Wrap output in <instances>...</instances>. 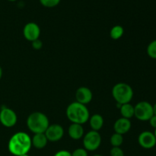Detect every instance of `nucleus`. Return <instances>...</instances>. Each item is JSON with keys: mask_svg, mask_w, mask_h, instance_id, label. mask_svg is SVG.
I'll use <instances>...</instances> for the list:
<instances>
[{"mask_svg": "<svg viewBox=\"0 0 156 156\" xmlns=\"http://www.w3.org/2000/svg\"><path fill=\"white\" fill-rule=\"evenodd\" d=\"M2 69L0 66V79H2Z\"/></svg>", "mask_w": 156, "mask_h": 156, "instance_id": "obj_27", "label": "nucleus"}, {"mask_svg": "<svg viewBox=\"0 0 156 156\" xmlns=\"http://www.w3.org/2000/svg\"><path fill=\"white\" fill-rule=\"evenodd\" d=\"M31 46H32V47H33L34 50H41V48H42L43 43H42V41H41V40L37 39V40H36V41L31 42Z\"/></svg>", "mask_w": 156, "mask_h": 156, "instance_id": "obj_23", "label": "nucleus"}, {"mask_svg": "<svg viewBox=\"0 0 156 156\" xmlns=\"http://www.w3.org/2000/svg\"><path fill=\"white\" fill-rule=\"evenodd\" d=\"M44 134L47 136L49 142L56 143L62 140L64 135V129L59 124H50Z\"/></svg>", "mask_w": 156, "mask_h": 156, "instance_id": "obj_9", "label": "nucleus"}, {"mask_svg": "<svg viewBox=\"0 0 156 156\" xmlns=\"http://www.w3.org/2000/svg\"><path fill=\"white\" fill-rule=\"evenodd\" d=\"M154 135H155V139H156V128L155 129V131H154Z\"/></svg>", "mask_w": 156, "mask_h": 156, "instance_id": "obj_28", "label": "nucleus"}, {"mask_svg": "<svg viewBox=\"0 0 156 156\" xmlns=\"http://www.w3.org/2000/svg\"><path fill=\"white\" fill-rule=\"evenodd\" d=\"M85 129L81 124L72 123L68 128V134L72 140H79L83 138L85 135Z\"/></svg>", "mask_w": 156, "mask_h": 156, "instance_id": "obj_13", "label": "nucleus"}, {"mask_svg": "<svg viewBox=\"0 0 156 156\" xmlns=\"http://www.w3.org/2000/svg\"><path fill=\"white\" fill-rule=\"evenodd\" d=\"M149 124L152 127H153L154 129L156 128V115H153L152 117L150 118V120H149Z\"/></svg>", "mask_w": 156, "mask_h": 156, "instance_id": "obj_25", "label": "nucleus"}, {"mask_svg": "<svg viewBox=\"0 0 156 156\" xmlns=\"http://www.w3.org/2000/svg\"><path fill=\"white\" fill-rule=\"evenodd\" d=\"M93 156H103V155H98H98H93Z\"/></svg>", "mask_w": 156, "mask_h": 156, "instance_id": "obj_31", "label": "nucleus"}, {"mask_svg": "<svg viewBox=\"0 0 156 156\" xmlns=\"http://www.w3.org/2000/svg\"><path fill=\"white\" fill-rule=\"evenodd\" d=\"M147 54L151 59H156V40L151 41L146 49Z\"/></svg>", "mask_w": 156, "mask_h": 156, "instance_id": "obj_19", "label": "nucleus"}, {"mask_svg": "<svg viewBox=\"0 0 156 156\" xmlns=\"http://www.w3.org/2000/svg\"><path fill=\"white\" fill-rule=\"evenodd\" d=\"M27 126L33 133H44L48 126L50 121L46 114L42 112H34L27 117Z\"/></svg>", "mask_w": 156, "mask_h": 156, "instance_id": "obj_3", "label": "nucleus"}, {"mask_svg": "<svg viewBox=\"0 0 156 156\" xmlns=\"http://www.w3.org/2000/svg\"><path fill=\"white\" fill-rule=\"evenodd\" d=\"M32 147L31 138L24 132H17L11 136L8 143V149L12 155L21 156L28 154Z\"/></svg>", "mask_w": 156, "mask_h": 156, "instance_id": "obj_1", "label": "nucleus"}, {"mask_svg": "<svg viewBox=\"0 0 156 156\" xmlns=\"http://www.w3.org/2000/svg\"><path fill=\"white\" fill-rule=\"evenodd\" d=\"M53 156H72V153L67 150H59L56 152Z\"/></svg>", "mask_w": 156, "mask_h": 156, "instance_id": "obj_24", "label": "nucleus"}, {"mask_svg": "<svg viewBox=\"0 0 156 156\" xmlns=\"http://www.w3.org/2000/svg\"><path fill=\"white\" fill-rule=\"evenodd\" d=\"M138 143L143 149H151L156 146V139L151 131H143L139 135Z\"/></svg>", "mask_w": 156, "mask_h": 156, "instance_id": "obj_10", "label": "nucleus"}, {"mask_svg": "<svg viewBox=\"0 0 156 156\" xmlns=\"http://www.w3.org/2000/svg\"><path fill=\"white\" fill-rule=\"evenodd\" d=\"M112 97L118 105L130 103L133 98V89L132 87L125 82H120L113 87L111 91Z\"/></svg>", "mask_w": 156, "mask_h": 156, "instance_id": "obj_4", "label": "nucleus"}, {"mask_svg": "<svg viewBox=\"0 0 156 156\" xmlns=\"http://www.w3.org/2000/svg\"><path fill=\"white\" fill-rule=\"evenodd\" d=\"M21 156H30L28 155V154H25V155H21Z\"/></svg>", "mask_w": 156, "mask_h": 156, "instance_id": "obj_30", "label": "nucleus"}, {"mask_svg": "<svg viewBox=\"0 0 156 156\" xmlns=\"http://www.w3.org/2000/svg\"><path fill=\"white\" fill-rule=\"evenodd\" d=\"M8 1H9V2H16L17 0H8Z\"/></svg>", "mask_w": 156, "mask_h": 156, "instance_id": "obj_29", "label": "nucleus"}, {"mask_svg": "<svg viewBox=\"0 0 156 156\" xmlns=\"http://www.w3.org/2000/svg\"><path fill=\"white\" fill-rule=\"evenodd\" d=\"M153 111H154V115H156V102L155 105H153Z\"/></svg>", "mask_w": 156, "mask_h": 156, "instance_id": "obj_26", "label": "nucleus"}, {"mask_svg": "<svg viewBox=\"0 0 156 156\" xmlns=\"http://www.w3.org/2000/svg\"><path fill=\"white\" fill-rule=\"evenodd\" d=\"M153 115V105L149 101H140L134 106V117L140 121H149Z\"/></svg>", "mask_w": 156, "mask_h": 156, "instance_id": "obj_5", "label": "nucleus"}, {"mask_svg": "<svg viewBox=\"0 0 156 156\" xmlns=\"http://www.w3.org/2000/svg\"><path fill=\"white\" fill-rule=\"evenodd\" d=\"M110 143L112 147H120L123 143V136L120 134L114 133L111 136Z\"/></svg>", "mask_w": 156, "mask_h": 156, "instance_id": "obj_18", "label": "nucleus"}, {"mask_svg": "<svg viewBox=\"0 0 156 156\" xmlns=\"http://www.w3.org/2000/svg\"><path fill=\"white\" fill-rule=\"evenodd\" d=\"M72 156H88V151L85 150L84 148H79L73 151Z\"/></svg>", "mask_w": 156, "mask_h": 156, "instance_id": "obj_21", "label": "nucleus"}, {"mask_svg": "<svg viewBox=\"0 0 156 156\" xmlns=\"http://www.w3.org/2000/svg\"><path fill=\"white\" fill-rule=\"evenodd\" d=\"M120 111L122 117L130 120V118L134 117V106L130 103L124 104L120 105Z\"/></svg>", "mask_w": 156, "mask_h": 156, "instance_id": "obj_16", "label": "nucleus"}, {"mask_svg": "<svg viewBox=\"0 0 156 156\" xmlns=\"http://www.w3.org/2000/svg\"><path fill=\"white\" fill-rule=\"evenodd\" d=\"M131 126H132V123H131L130 120L120 117L117 119L114 123V129L116 133L123 136L130 130Z\"/></svg>", "mask_w": 156, "mask_h": 156, "instance_id": "obj_12", "label": "nucleus"}, {"mask_svg": "<svg viewBox=\"0 0 156 156\" xmlns=\"http://www.w3.org/2000/svg\"><path fill=\"white\" fill-rule=\"evenodd\" d=\"M101 141V136L98 131H89L83 136L84 149L88 152H94L100 147Z\"/></svg>", "mask_w": 156, "mask_h": 156, "instance_id": "obj_6", "label": "nucleus"}, {"mask_svg": "<svg viewBox=\"0 0 156 156\" xmlns=\"http://www.w3.org/2000/svg\"><path fill=\"white\" fill-rule=\"evenodd\" d=\"M48 140L44 133H36L31 138L32 146L37 149H43L47 146Z\"/></svg>", "mask_w": 156, "mask_h": 156, "instance_id": "obj_14", "label": "nucleus"}, {"mask_svg": "<svg viewBox=\"0 0 156 156\" xmlns=\"http://www.w3.org/2000/svg\"><path fill=\"white\" fill-rule=\"evenodd\" d=\"M23 35L27 41L33 42L39 39L41 36V28L35 22H28L23 28Z\"/></svg>", "mask_w": 156, "mask_h": 156, "instance_id": "obj_8", "label": "nucleus"}, {"mask_svg": "<svg viewBox=\"0 0 156 156\" xmlns=\"http://www.w3.org/2000/svg\"><path fill=\"white\" fill-rule=\"evenodd\" d=\"M67 118L72 123L84 124L87 123L90 118L89 111L86 105L74 101L69 105L66 111Z\"/></svg>", "mask_w": 156, "mask_h": 156, "instance_id": "obj_2", "label": "nucleus"}, {"mask_svg": "<svg viewBox=\"0 0 156 156\" xmlns=\"http://www.w3.org/2000/svg\"><path fill=\"white\" fill-rule=\"evenodd\" d=\"M110 153L111 156H124V152L120 147H112Z\"/></svg>", "mask_w": 156, "mask_h": 156, "instance_id": "obj_22", "label": "nucleus"}, {"mask_svg": "<svg viewBox=\"0 0 156 156\" xmlns=\"http://www.w3.org/2000/svg\"><path fill=\"white\" fill-rule=\"evenodd\" d=\"M124 34V29L121 25H115L111 29L110 36L113 40H119L123 37Z\"/></svg>", "mask_w": 156, "mask_h": 156, "instance_id": "obj_17", "label": "nucleus"}, {"mask_svg": "<svg viewBox=\"0 0 156 156\" xmlns=\"http://www.w3.org/2000/svg\"><path fill=\"white\" fill-rule=\"evenodd\" d=\"M93 98L92 91L88 87L82 86L78 88L76 91V101L84 105H87L91 101Z\"/></svg>", "mask_w": 156, "mask_h": 156, "instance_id": "obj_11", "label": "nucleus"}, {"mask_svg": "<svg viewBox=\"0 0 156 156\" xmlns=\"http://www.w3.org/2000/svg\"><path fill=\"white\" fill-rule=\"evenodd\" d=\"M39 2L44 7L54 8L60 3L61 0H39Z\"/></svg>", "mask_w": 156, "mask_h": 156, "instance_id": "obj_20", "label": "nucleus"}, {"mask_svg": "<svg viewBox=\"0 0 156 156\" xmlns=\"http://www.w3.org/2000/svg\"><path fill=\"white\" fill-rule=\"evenodd\" d=\"M18 121L16 113L11 108L3 107L0 111V123L5 127L11 128L15 126Z\"/></svg>", "mask_w": 156, "mask_h": 156, "instance_id": "obj_7", "label": "nucleus"}, {"mask_svg": "<svg viewBox=\"0 0 156 156\" xmlns=\"http://www.w3.org/2000/svg\"><path fill=\"white\" fill-rule=\"evenodd\" d=\"M88 121H89L91 130L98 131V132L102 129L104 126V122H105L103 117L99 114H93L89 118Z\"/></svg>", "mask_w": 156, "mask_h": 156, "instance_id": "obj_15", "label": "nucleus"}]
</instances>
